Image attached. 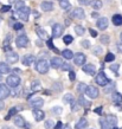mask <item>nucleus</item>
Listing matches in <instances>:
<instances>
[{
	"label": "nucleus",
	"instance_id": "obj_42",
	"mask_svg": "<svg viewBox=\"0 0 122 129\" xmlns=\"http://www.w3.org/2000/svg\"><path fill=\"white\" fill-rule=\"evenodd\" d=\"M24 6H25V4H24L23 0H18L16 3V10L18 11V10H20V8H23Z\"/></svg>",
	"mask_w": 122,
	"mask_h": 129
},
{
	"label": "nucleus",
	"instance_id": "obj_24",
	"mask_svg": "<svg viewBox=\"0 0 122 129\" xmlns=\"http://www.w3.org/2000/svg\"><path fill=\"white\" fill-rule=\"evenodd\" d=\"M113 24L115 26H121L122 25V16L121 14H115L113 16Z\"/></svg>",
	"mask_w": 122,
	"mask_h": 129
},
{
	"label": "nucleus",
	"instance_id": "obj_28",
	"mask_svg": "<svg viewBox=\"0 0 122 129\" xmlns=\"http://www.w3.org/2000/svg\"><path fill=\"white\" fill-rule=\"evenodd\" d=\"M87 88H88V85L85 83H79L78 85H77V91H78V94H85Z\"/></svg>",
	"mask_w": 122,
	"mask_h": 129
},
{
	"label": "nucleus",
	"instance_id": "obj_50",
	"mask_svg": "<svg viewBox=\"0 0 122 129\" xmlns=\"http://www.w3.org/2000/svg\"><path fill=\"white\" fill-rule=\"evenodd\" d=\"M82 45L84 47H90V42H88V40H82Z\"/></svg>",
	"mask_w": 122,
	"mask_h": 129
},
{
	"label": "nucleus",
	"instance_id": "obj_12",
	"mask_svg": "<svg viewBox=\"0 0 122 129\" xmlns=\"http://www.w3.org/2000/svg\"><path fill=\"white\" fill-rule=\"evenodd\" d=\"M11 94L10 91V88H8L6 84H0V100H5Z\"/></svg>",
	"mask_w": 122,
	"mask_h": 129
},
{
	"label": "nucleus",
	"instance_id": "obj_37",
	"mask_svg": "<svg viewBox=\"0 0 122 129\" xmlns=\"http://www.w3.org/2000/svg\"><path fill=\"white\" fill-rule=\"evenodd\" d=\"M53 124H55V123H53V121H52V120H47L46 122H45V129H53L55 128V127H53Z\"/></svg>",
	"mask_w": 122,
	"mask_h": 129
},
{
	"label": "nucleus",
	"instance_id": "obj_53",
	"mask_svg": "<svg viewBox=\"0 0 122 129\" xmlns=\"http://www.w3.org/2000/svg\"><path fill=\"white\" fill-rule=\"evenodd\" d=\"M89 32H90V35L93 36V37H97V32L95 31V30H93V28H90V30H89Z\"/></svg>",
	"mask_w": 122,
	"mask_h": 129
},
{
	"label": "nucleus",
	"instance_id": "obj_18",
	"mask_svg": "<svg viewBox=\"0 0 122 129\" xmlns=\"http://www.w3.org/2000/svg\"><path fill=\"white\" fill-rule=\"evenodd\" d=\"M62 60L58 58V57H53V58H51V60H50V65H51V68H53V69H58V68L62 67Z\"/></svg>",
	"mask_w": 122,
	"mask_h": 129
},
{
	"label": "nucleus",
	"instance_id": "obj_39",
	"mask_svg": "<svg viewBox=\"0 0 122 129\" xmlns=\"http://www.w3.org/2000/svg\"><path fill=\"white\" fill-rule=\"evenodd\" d=\"M100 40H101V43H102V44H108V43H109V36H106V35L101 36Z\"/></svg>",
	"mask_w": 122,
	"mask_h": 129
},
{
	"label": "nucleus",
	"instance_id": "obj_10",
	"mask_svg": "<svg viewBox=\"0 0 122 129\" xmlns=\"http://www.w3.org/2000/svg\"><path fill=\"white\" fill-rule=\"evenodd\" d=\"M6 59H7L8 63H11V64H14V63L18 62V59H19V56L17 52L14 51H7L6 52Z\"/></svg>",
	"mask_w": 122,
	"mask_h": 129
},
{
	"label": "nucleus",
	"instance_id": "obj_21",
	"mask_svg": "<svg viewBox=\"0 0 122 129\" xmlns=\"http://www.w3.org/2000/svg\"><path fill=\"white\" fill-rule=\"evenodd\" d=\"M40 8L43 11H51V10H53V4H52L51 1H44L40 5Z\"/></svg>",
	"mask_w": 122,
	"mask_h": 129
},
{
	"label": "nucleus",
	"instance_id": "obj_6",
	"mask_svg": "<svg viewBox=\"0 0 122 129\" xmlns=\"http://www.w3.org/2000/svg\"><path fill=\"white\" fill-rule=\"evenodd\" d=\"M63 32H64L63 25L55 24V25L52 26V37H53V38H59L60 36L63 35Z\"/></svg>",
	"mask_w": 122,
	"mask_h": 129
},
{
	"label": "nucleus",
	"instance_id": "obj_33",
	"mask_svg": "<svg viewBox=\"0 0 122 129\" xmlns=\"http://www.w3.org/2000/svg\"><path fill=\"white\" fill-rule=\"evenodd\" d=\"M63 102L64 103H72V102H74V95L72 94H67L63 97Z\"/></svg>",
	"mask_w": 122,
	"mask_h": 129
},
{
	"label": "nucleus",
	"instance_id": "obj_15",
	"mask_svg": "<svg viewBox=\"0 0 122 129\" xmlns=\"http://www.w3.org/2000/svg\"><path fill=\"white\" fill-rule=\"evenodd\" d=\"M83 71L88 74L89 76H94L96 74V67L93 65V64H85L84 67H83Z\"/></svg>",
	"mask_w": 122,
	"mask_h": 129
},
{
	"label": "nucleus",
	"instance_id": "obj_9",
	"mask_svg": "<svg viewBox=\"0 0 122 129\" xmlns=\"http://www.w3.org/2000/svg\"><path fill=\"white\" fill-rule=\"evenodd\" d=\"M74 63H75L76 65H78V67H81V65H84V63H85V59H87V57H85V55L84 53H81V52H78V53H76L75 56H74Z\"/></svg>",
	"mask_w": 122,
	"mask_h": 129
},
{
	"label": "nucleus",
	"instance_id": "obj_52",
	"mask_svg": "<svg viewBox=\"0 0 122 129\" xmlns=\"http://www.w3.org/2000/svg\"><path fill=\"white\" fill-rule=\"evenodd\" d=\"M116 46H117V50H118V52H121V53H122V40H121V42H118V43H117V45H116Z\"/></svg>",
	"mask_w": 122,
	"mask_h": 129
},
{
	"label": "nucleus",
	"instance_id": "obj_38",
	"mask_svg": "<svg viewBox=\"0 0 122 129\" xmlns=\"http://www.w3.org/2000/svg\"><path fill=\"white\" fill-rule=\"evenodd\" d=\"M114 59H115L114 53H110V52H109V53H107V56H106V58H104V60H106V62H113Z\"/></svg>",
	"mask_w": 122,
	"mask_h": 129
},
{
	"label": "nucleus",
	"instance_id": "obj_16",
	"mask_svg": "<svg viewBox=\"0 0 122 129\" xmlns=\"http://www.w3.org/2000/svg\"><path fill=\"white\" fill-rule=\"evenodd\" d=\"M108 19H107L106 17H102V18H100V19H97V21H96V25H97V27L100 28V30H106L107 27H108Z\"/></svg>",
	"mask_w": 122,
	"mask_h": 129
},
{
	"label": "nucleus",
	"instance_id": "obj_47",
	"mask_svg": "<svg viewBox=\"0 0 122 129\" xmlns=\"http://www.w3.org/2000/svg\"><path fill=\"white\" fill-rule=\"evenodd\" d=\"M52 111H53L55 114H58V115H59V114H60L62 111H63V109H62L60 107H55V108L52 109Z\"/></svg>",
	"mask_w": 122,
	"mask_h": 129
},
{
	"label": "nucleus",
	"instance_id": "obj_55",
	"mask_svg": "<svg viewBox=\"0 0 122 129\" xmlns=\"http://www.w3.org/2000/svg\"><path fill=\"white\" fill-rule=\"evenodd\" d=\"M101 111H102V107H100V108H97V109H95V113L96 114H100V115H101Z\"/></svg>",
	"mask_w": 122,
	"mask_h": 129
},
{
	"label": "nucleus",
	"instance_id": "obj_51",
	"mask_svg": "<svg viewBox=\"0 0 122 129\" xmlns=\"http://www.w3.org/2000/svg\"><path fill=\"white\" fill-rule=\"evenodd\" d=\"M62 128H63V123H62L60 121H58V122H57V124L55 125V128H53V129H62Z\"/></svg>",
	"mask_w": 122,
	"mask_h": 129
},
{
	"label": "nucleus",
	"instance_id": "obj_2",
	"mask_svg": "<svg viewBox=\"0 0 122 129\" xmlns=\"http://www.w3.org/2000/svg\"><path fill=\"white\" fill-rule=\"evenodd\" d=\"M50 67L51 65H49L47 60H45V59H39L38 62L36 63V70L38 71L39 74H46Z\"/></svg>",
	"mask_w": 122,
	"mask_h": 129
},
{
	"label": "nucleus",
	"instance_id": "obj_19",
	"mask_svg": "<svg viewBox=\"0 0 122 129\" xmlns=\"http://www.w3.org/2000/svg\"><path fill=\"white\" fill-rule=\"evenodd\" d=\"M14 124H16L18 128H24L26 123H25V120H24L21 116L18 115V116H16V118H14Z\"/></svg>",
	"mask_w": 122,
	"mask_h": 129
},
{
	"label": "nucleus",
	"instance_id": "obj_49",
	"mask_svg": "<svg viewBox=\"0 0 122 129\" xmlns=\"http://www.w3.org/2000/svg\"><path fill=\"white\" fill-rule=\"evenodd\" d=\"M118 64H113V65H110V69H111V71H114V72H117V70H118Z\"/></svg>",
	"mask_w": 122,
	"mask_h": 129
},
{
	"label": "nucleus",
	"instance_id": "obj_56",
	"mask_svg": "<svg viewBox=\"0 0 122 129\" xmlns=\"http://www.w3.org/2000/svg\"><path fill=\"white\" fill-rule=\"evenodd\" d=\"M62 129H71V128H70V125H69V124H65Z\"/></svg>",
	"mask_w": 122,
	"mask_h": 129
},
{
	"label": "nucleus",
	"instance_id": "obj_29",
	"mask_svg": "<svg viewBox=\"0 0 122 129\" xmlns=\"http://www.w3.org/2000/svg\"><path fill=\"white\" fill-rule=\"evenodd\" d=\"M113 102L116 103V104H120L122 102V95L118 94V92H115V94L113 95Z\"/></svg>",
	"mask_w": 122,
	"mask_h": 129
},
{
	"label": "nucleus",
	"instance_id": "obj_59",
	"mask_svg": "<svg viewBox=\"0 0 122 129\" xmlns=\"http://www.w3.org/2000/svg\"><path fill=\"white\" fill-rule=\"evenodd\" d=\"M0 81H1V74H0Z\"/></svg>",
	"mask_w": 122,
	"mask_h": 129
},
{
	"label": "nucleus",
	"instance_id": "obj_7",
	"mask_svg": "<svg viewBox=\"0 0 122 129\" xmlns=\"http://www.w3.org/2000/svg\"><path fill=\"white\" fill-rule=\"evenodd\" d=\"M99 94H100V91L97 88H95V86L93 85H89L87 88V90H85V95H87L88 97H90V98H97L99 97Z\"/></svg>",
	"mask_w": 122,
	"mask_h": 129
},
{
	"label": "nucleus",
	"instance_id": "obj_45",
	"mask_svg": "<svg viewBox=\"0 0 122 129\" xmlns=\"http://www.w3.org/2000/svg\"><path fill=\"white\" fill-rule=\"evenodd\" d=\"M11 10V6L10 5H5V6H3V7L0 8V11H1V13H5V12H8Z\"/></svg>",
	"mask_w": 122,
	"mask_h": 129
},
{
	"label": "nucleus",
	"instance_id": "obj_58",
	"mask_svg": "<svg viewBox=\"0 0 122 129\" xmlns=\"http://www.w3.org/2000/svg\"><path fill=\"white\" fill-rule=\"evenodd\" d=\"M113 129H117V127H116V125H115V127H114V128H113Z\"/></svg>",
	"mask_w": 122,
	"mask_h": 129
},
{
	"label": "nucleus",
	"instance_id": "obj_20",
	"mask_svg": "<svg viewBox=\"0 0 122 129\" xmlns=\"http://www.w3.org/2000/svg\"><path fill=\"white\" fill-rule=\"evenodd\" d=\"M11 71V68L8 67V64L4 62H0V74L1 75H5V74H8Z\"/></svg>",
	"mask_w": 122,
	"mask_h": 129
},
{
	"label": "nucleus",
	"instance_id": "obj_44",
	"mask_svg": "<svg viewBox=\"0 0 122 129\" xmlns=\"http://www.w3.org/2000/svg\"><path fill=\"white\" fill-rule=\"evenodd\" d=\"M79 106H81V104H79L78 102H76V103H74V102H72V107H71V110H72V111H77V110L79 109Z\"/></svg>",
	"mask_w": 122,
	"mask_h": 129
},
{
	"label": "nucleus",
	"instance_id": "obj_5",
	"mask_svg": "<svg viewBox=\"0 0 122 129\" xmlns=\"http://www.w3.org/2000/svg\"><path fill=\"white\" fill-rule=\"evenodd\" d=\"M95 82L97 83L99 85H101V86H106L107 84L109 83V79H108V77H107V75L102 71V72L97 74L96 78H95Z\"/></svg>",
	"mask_w": 122,
	"mask_h": 129
},
{
	"label": "nucleus",
	"instance_id": "obj_34",
	"mask_svg": "<svg viewBox=\"0 0 122 129\" xmlns=\"http://www.w3.org/2000/svg\"><path fill=\"white\" fill-rule=\"evenodd\" d=\"M75 32L77 33V36H83L84 35V27L81 25H77V26H75Z\"/></svg>",
	"mask_w": 122,
	"mask_h": 129
},
{
	"label": "nucleus",
	"instance_id": "obj_30",
	"mask_svg": "<svg viewBox=\"0 0 122 129\" xmlns=\"http://www.w3.org/2000/svg\"><path fill=\"white\" fill-rule=\"evenodd\" d=\"M78 103L81 104V106H83L84 108H89V107L91 106V103L89 101H87L84 97H79V100H78Z\"/></svg>",
	"mask_w": 122,
	"mask_h": 129
},
{
	"label": "nucleus",
	"instance_id": "obj_40",
	"mask_svg": "<svg viewBox=\"0 0 122 129\" xmlns=\"http://www.w3.org/2000/svg\"><path fill=\"white\" fill-rule=\"evenodd\" d=\"M107 88H104V92L106 94H108V92H110L111 90L114 89V86H115V84L114 83H109V85H106Z\"/></svg>",
	"mask_w": 122,
	"mask_h": 129
},
{
	"label": "nucleus",
	"instance_id": "obj_23",
	"mask_svg": "<svg viewBox=\"0 0 122 129\" xmlns=\"http://www.w3.org/2000/svg\"><path fill=\"white\" fill-rule=\"evenodd\" d=\"M40 88H42V84H40L39 81H33L31 83V91L32 92H37V91H39Z\"/></svg>",
	"mask_w": 122,
	"mask_h": 129
},
{
	"label": "nucleus",
	"instance_id": "obj_26",
	"mask_svg": "<svg viewBox=\"0 0 122 129\" xmlns=\"http://www.w3.org/2000/svg\"><path fill=\"white\" fill-rule=\"evenodd\" d=\"M62 56H63L65 59H72L75 55L72 53V51L71 50H64L63 52H62Z\"/></svg>",
	"mask_w": 122,
	"mask_h": 129
},
{
	"label": "nucleus",
	"instance_id": "obj_8",
	"mask_svg": "<svg viewBox=\"0 0 122 129\" xmlns=\"http://www.w3.org/2000/svg\"><path fill=\"white\" fill-rule=\"evenodd\" d=\"M16 45L18 47H26L28 45V38L25 35L18 36L16 39Z\"/></svg>",
	"mask_w": 122,
	"mask_h": 129
},
{
	"label": "nucleus",
	"instance_id": "obj_36",
	"mask_svg": "<svg viewBox=\"0 0 122 129\" xmlns=\"http://www.w3.org/2000/svg\"><path fill=\"white\" fill-rule=\"evenodd\" d=\"M60 69H62L63 71H71L72 70V67H71L69 63H63L62 67H60Z\"/></svg>",
	"mask_w": 122,
	"mask_h": 129
},
{
	"label": "nucleus",
	"instance_id": "obj_61",
	"mask_svg": "<svg viewBox=\"0 0 122 129\" xmlns=\"http://www.w3.org/2000/svg\"><path fill=\"white\" fill-rule=\"evenodd\" d=\"M121 129H122V128H121Z\"/></svg>",
	"mask_w": 122,
	"mask_h": 129
},
{
	"label": "nucleus",
	"instance_id": "obj_25",
	"mask_svg": "<svg viewBox=\"0 0 122 129\" xmlns=\"http://www.w3.org/2000/svg\"><path fill=\"white\" fill-rule=\"evenodd\" d=\"M37 35L40 37V39H49V36H47V33L45 31H44L43 28H37Z\"/></svg>",
	"mask_w": 122,
	"mask_h": 129
},
{
	"label": "nucleus",
	"instance_id": "obj_3",
	"mask_svg": "<svg viewBox=\"0 0 122 129\" xmlns=\"http://www.w3.org/2000/svg\"><path fill=\"white\" fill-rule=\"evenodd\" d=\"M6 83H7V85L11 86V88H17V86L20 84L19 76H17V75H10L7 78H6Z\"/></svg>",
	"mask_w": 122,
	"mask_h": 129
},
{
	"label": "nucleus",
	"instance_id": "obj_11",
	"mask_svg": "<svg viewBox=\"0 0 122 129\" xmlns=\"http://www.w3.org/2000/svg\"><path fill=\"white\" fill-rule=\"evenodd\" d=\"M28 102L31 103V106L35 108V109H39L40 107L44 104V100L43 98H40V97H37V98H31V97H28L27 98Z\"/></svg>",
	"mask_w": 122,
	"mask_h": 129
},
{
	"label": "nucleus",
	"instance_id": "obj_1",
	"mask_svg": "<svg viewBox=\"0 0 122 129\" xmlns=\"http://www.w3.org/2000/svg\"><path fill=\"white\" fill-rule=\"evenodd\" d=\"M100 124L102 129H113L117 124V117L114 115H107L106 117L100 118Z\"/></svg>",
	"mask_w": 122,
	"mask_h": 129
},
{
	"label": "nucleus",
	"instance_id": "obj_17",
	"mask_svg": "<svg viewBox=\"0 0 122 129\" xmlns=\"http://www.w3.org/2000/svg\"><path fill=\"white\" fill-rule=\"evenodd\" d=\"M33 116H35V120L37 122H40V121H43L44 117H45V114H44L43 110H40V109H35L33 110Z\"/></svg>",
	"mask_w": 122,
	"mask_h": 129
},
{
	"label": "nucleus",
	"instance_id": "obj_57",
	"mask_svg": "<svg viewBox=\"0 0 122 129\" xmlns=\"http://www.w3.org/2000/svg\"><path fill=\"white\" fill-rule=\"evenodd\" d=\"M30 127H31V124H28V123H26V124H25V127H24V128H25V129H30Z\"/></svg>",
	"mask_w": 122,
	"mask_h": 129
},
{
	"label": "nucleus",
	"instance_id": "obj_54",
	"mask_svg": "<svg viewBox=\"0 0 122 129\" xmlns=\"http://www.w3.org/2000/svg\"><path fill=\"white\" fill-rule=\"evenodd\" d=\"M5 108V103H4V101L3 100H0V110H3Z\"/></svg>",
	"mask_w": 122,
	"mask_h": 129
},
{
	"label": "nucleus",
	"instance_id": "obj_13",
	"mask_svg": "<svg viewBox=\"0 0 122 129\" xmlns=\"http://www.w3.org/2000/svg\"><path fill=\"white\" fill-rule=\"evenodd\" d=\"M71 16L76 18V19H84L85 17V13H84V10L81 7H77V8H74V11L71 12Z\"/></svg>",
	"mask_w": 122,
	"mask_h": 129
},
{
	"label": "nucleus",
	"instance_id": "obj_4",
	"mask_svg": "<svg viewBox=\"0 0 122 129\" xmlns=\"http://www.w3.org/2000/svg\"><path fill=\"white\" fill-rule=\"evenodd\" d=\"M30 13H31V12H30V8L26 7V6H24L23 8L18 10V12H17V14H18V18H19L20 20H23V21H27Z\"/></svg>",
	"mask_w": 122,
	"mask_h": 129
},
{
	"label": "nucleus",
	"instance_id": "obj_48",
	"mask_svg": "<svg viewBox=\"0 0 122 129\" xmlns=\"http://www.w3.org/2000/svg\"><path fill=\"white\" fill-rule=\"evenodd\" d=\"M69 78H70V81H75V78H76V75L72 70L69 71Z\"/></svg>",
	"mask_w": 122,
	"mask_h": 129
},
{
	"label": "nucleus",
	"instance_id": "obj_14",
	"mask_svg": "<svg viewBox=\"0 0 122 129\" xmlns=\"http://www.w3.org/2000/svg\"><path fill=\"white\" fill-rule=\"evenodd\" d=\"M36 60V57L33 55H25L21 58V63H23L24 65H26V67H30L31 64H33Z\"/></svg>",
	"mask_w": 122,
	"mask_h": 129
},
{
	"label": "nucleus",
	"instance_id": "obj_32",
	"mask_svg": "<svg viewBox=\"0 0 122 129\" xmlns=\"http://www.w3.org/2000/svg\"><path fill=\"white\" fill-rule=\"evenodd\" d=\"M19 110H20L19 107H16V108H12V109L10 110V111H8V115L6 116V120H10V117H11V116H14V115H16V114L18 113Z\"/></svg>",
	"mask_w": 122,
	"mask_h": 129
},
{
	"label": "nucleus",
	"instance_id": "obj_43",
	"mask_svg": "<svg viewBox=\"0 0 122 129\" xmlns=\"http://www.w3.org/2000/svg\"><path fill=\"white\" fill-rule=\"evenodd\" d=\"M23 24L21 23H16L14 25H13V28L16 30V31H19V30H23Z\"/></svg>",
	"mask_w": 122,
	"mask_h": 129
},
{
	"label": "nucleus",
	"instance_id": "obj_27",
	"mask_svg": "<svg viewBox=\"0 0 122 129\" xmlns=\"http://www.w3.org/2000/svg\"><path fill=\"white\" fill-rule=\"evenodd\" d=\"M90 5L93 6L94 10H100V8L102 7V1L101 0H93L90 3Z\"/></svg>",
	"mask_w": 122,
	"mask_h": 129
},
{
	"label": "nucleus",
	"instance_id": "obj_41",
	"mask_svg": "<svg viewBox=\"0 0 122 129\" xmlns=\"http://www.w3.org/2000/svg\"><path fill=\"white\" fill-rule=\"evenodd\" d=\"M63 40H64V43L68 45V44H71V43H72L74 38H72V36H65V37L63 38Z\"/></svg>",
	"mask_w": 122,
	"mask_h": 129
},
{
	"label": "nucleus",
	"instance_id": "obj_60",
	"mask_svg": "<svg viewBox=\"0 0 122 129\" xmlns=\"http://www.w3.org/2000/svg\"><path fill=\"white\" fill-rule=\"evenodd\" d=\"M120 37H121V40H122V33H121V36H120Z\"/></svg>",
	"mask_w": 122,
	"mask_h": 129
},
{
	"label": "nucleus",
	"instance_id": "obj_46",
	"mask_svg": "<svg viewBox=\"0 0 122 129\" xmlns=\"http://www.w3.org/2000/svg\"><path fill=\"white\" fill-rule=\"evenodd\" d=\"M102 53V47L101 46H96L94 49V55H101Z\"/></svg>",
	"mask_w": 122,
	"mask_h": 129
},
{
	"label": "nucleus",
	"instance_id": "obj_35",
	"mask_svg": "<svg viewBox=\"0 0 122 129\" xmlns=\"http://www.w3.org/2000/svg\"><path fill=\"white\" fill-rule=\"evenodd\" d=\"M47 46L50 47V49H51V50H53L56 52V53H59V50H57V49H56L55 46H53V42H52V39L51 38H49V39H47Z\"/></svg>",
	"mask_w": 122,
	"mask_h": 129
},
{
	"label": "nucleus",
	"instance_id": "obj_31",
	"mask_svg": "<svg viewBox=\"0 0 122 129\" xmlns=\"http://www.w3.org/2000/svg\"><path fill=\"white\" fill-rule=\"evenodd\" d=\"M59 5H60V7L64 8V10H69V8L71 7L69 0H59Z\"/></svg>",
	"mask_w": 122,
	"mask_h": 129
},
{
	"label": "nucleus",
	"instance_id": "obj_22",
	"mask_svg": "<svg viewBox=\"0 0 122 129\" xmlns=\"http://www.w3.org/2000/svg\"><path fill=\"white\" fill-rule=\"evenodd\" d=\"M88 127V121L85 118H81L77 123H76V129H85Z\"/></svg>",
	"mask_w": 122,
	"mask_h": 129
}]
</instances>
